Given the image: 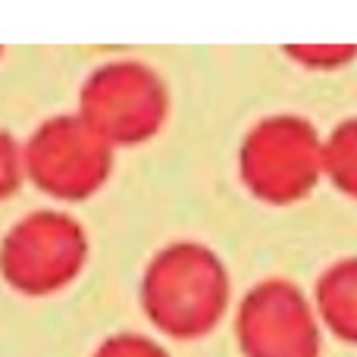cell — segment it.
I'll use <instances>...</instances> for the list:
<instances>
[{"mask_svg": "<svg viewBox=\"0 0 357 357\" xmlns=\"http://www.w3.org/2000/svg\"><path fill=\"white\" fill-rule=\"evenodd\" d=\"M320 310L342 339L357 342V260L335 266L323 279Z\"/></svg>", "mask_w": 357, "mask_h": 357, "instance_id": "3957f363", "label": "cell"}, {"mask_svg": "<svg viewBox=\"0 0 357 357\" xmlns=\"http://www.w3.org/2000/svg\"><path fill=\"white\" fill-rule=\"evenodd\" d=\"M245 357H317L320 333L307 301L291 285H260L241 307Z\"/></svg>", "mask_w": 357, "mask_h": 357, "instance_id": "7a4b0ae2", "label": "cell"}, {"mask_svg": "<svg viewBox=\"0 0 357 357\" xmlns=\"http://www.w3.org/2000/svg\"><path fill=\"white\" fill-rule=\"evenodd\" d=\"M335 169L351 188H357V126L345 129L335 142Z\"/></svg>", "mask_w": 357, "mask_h": 357, "instance_id": "5b68a950", "label": "cell"}, {"mask_svg": "<svg viewBox=\"0 0 357 357\" xmlns=\"http://www.w3.org/2000/svg\"><path fill=\"white\" fill-rule=\"evenodd\" d=\"M94 357H167L163 348H157L154 342L138 339V335H116V339L104 342Z\"/></svg>", "mask_w": 357, "mask_h": 357, "instance_id": "277c9868", "label": "cell"}, {"mask_svg": "<svg viewBox=\"0 0 357 357\" xmlns=\"http://www.w3.org/2000/svg\"><path fill=\"white\" fill-rule=\"evenodd\" d=\"M148 310L167 333L201 335L222 310V276L197 254H176L154 266Z\"/></svg>", "mask_w": 357, "mask_h": 357, "instance_id": "6da1fadb", "label": "cell"}]
</instances>
